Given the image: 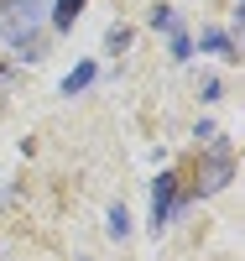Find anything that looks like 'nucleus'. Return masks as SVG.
Instances as JSON below:
<instances>
[{"label": "nucleus", "instance_id": "1", "mask_svg": "<svg viewBox=\"0 0 245 261\" xmlns=\"http://www.w3.org/2000/svg\"><path fill=\"white\" fill-rule=\"evenodd\" d=\"M42 11H47V0H0V37L16 42V47H32Z\"/></svg>", "mask_w": 245, "mask_h": 261}, {"label": "nucleus", "instance_id": "2", "mask_svg": "<svg viewBox=\"0 0 245 261\" xmlns=\"http://www.w3.org/2000/svg\"><path fill=\"white\" fill-rule=\"evenodd\" d=\"M172 204H177V178H172V172H162L157 188H151V230H162V225H167Z\"/></svg>", "mask_w": 245, "mask_h": 261}, {"label": "nucleus", "instance_id": "3", "mask_svg": "<svg viewBox=\"0 0 245 261\" xmlns=\"http://www.w3.org/2000/svg\"><path fill=\"white\" fill-rule=\"evenodd\" d=\"M78 11H84V0H58V11H52V27H58V32H68Z\"/></svg>", "mask_w": 245, "mask_h": 261}, {"label": "nucleus", "instance_id": "4", "mask_svg": "<svg viewBox=\"0 0 245 261\" xmlns=\"http://www.w3.org/2000/svg\"><path fill=\"white\" fill-rule=\"evenodd\" d=\"M89 79H94V63H78V68H73L68 79H63V89H68V94H73V89H84V84H89Z\"/></svg>", "mask_w": 245, "mask_h": 261}, {"label": "nucleus", "instance_id": "5", "mask_svg": "<svg viewBox=\"0 0 245 261\" xmlns=\"http://www.w3.org/2000/svg\"><path fill=\"white\" fill-rule=\"evenodd\" d=\"M198 42H204V47H209V53H225V58L235 53V47H230V37H225V32H204V37H198Z\"/></svg>", "mask_w": 245, "mask_h": 261}, {"label": "nucleus", "instance_id": "6", "mask_svg": "<svg viewBox=\"0 0 245 261\" xmlns=\"http://www.w3.org/2000/svg\"><path fill=\"white\" fill-rule=\"evenodd\" d=\"M130 230V220H125V209L115 204V209H110V235H115V241H120V235Z\"/></svg>", "mask_w": 245, "mask_h": 261}]
</instances>
